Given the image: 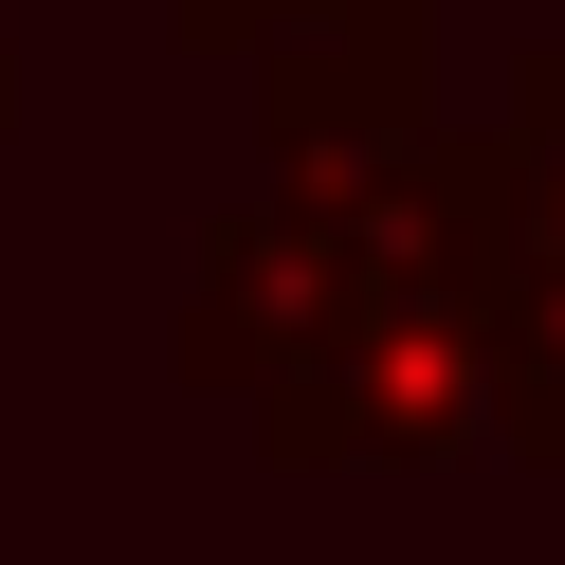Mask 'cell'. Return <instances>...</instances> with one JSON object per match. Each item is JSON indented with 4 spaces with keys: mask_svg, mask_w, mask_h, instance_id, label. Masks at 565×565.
Returning a JSON list of instances; mask_svg holds the SVG:
<instances>
[{
    "mask_svg": "<svg viewBox=\"0 0 565 565\" xmlns=\"http://www.w3.org/2000/svg\"><path fill=\"white\" fill-rule=\"evenodd\" d=\"M237 419H256L274 475H438V456H492V310L329 329V347H292Z\"/></svg>",
    "mask_w": 565,
    "mask_h": 565,
    "instance_id": "6da1fadb",
    "label": "cell"
},
{
    "mask_svg": "<svg viewBox=\"0 0 565 565\" xmlns=\"http://www.w3.org/2000/svg\"><path fill=\"white\" fill-rule=\"evenodd\" d=\"M492 347L565 365V38L511 55V110H492Z\"/></svg>",
    "mask_w": 565,
    "mask_h": 565,
    "instance_id": "7a4b0ae2",
    "label": "cell"
},
{
    "mask_svg": "<svg viewBox=\"0 0 565 565\" xmlns=\"http://www.w3.org/2000/svg\"><path fill=\"white\" fill-rule=\"evenodd\" d=\"M274 347H292L274 220H256V201H220V220H201V256H183V329H164V365H183L201 402H256V383H274Z\"/></svg>",
    "mask_w": 565,
    "mask_h": 565,
    "instance_id": "3957f363",
    "label": "cell"
},
{
    "mask_svg": "<svg viewBox=\"0 0 565 565\" xmlns=\"http://www.w3.org/2000/svg\"><path fill=\"white\" fill-rule=\"evenodd\" d=\"M492 456H529V475H565V365H529V347H492Z\"/></svg>",
    "mask_w": 565,
    "mask_h": 565,
    "instance_id": "277c9868",
    "label": "cell"
},
{
    "mask_svg": "<svg viewBox=\"0 0 565 565\" xmlns=\"http://www.w3.org/2000/svg\"><path fill=\"white\" fill-rule=\"evenodd\" d=\"M237 19H256V0H164V38H183V55H237Z\"/></svg>",
    "mask_w": 565,
    "mask_h": 565,
    "instance_id": "5b68a950",
    "label": "cell"
},
{
    "mask_svg": "<svg viewBox=\"0 0 565 565\" xmlns=\"http://www.w3.org/2000/svg\"><path fill=\"white\" fill-rule=\"evenodd\" d=\"M0 110H19V38H0Z\"/></svg>",
    "mask_w": 565,
    "mask_h": 565,
    "instance_id": "8992f818",
    "label": "cell"
}]
</instances>
